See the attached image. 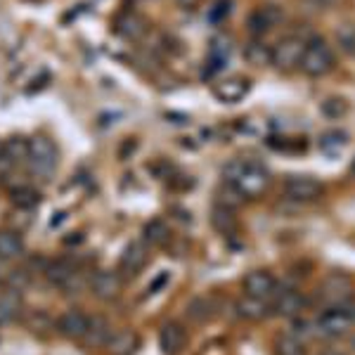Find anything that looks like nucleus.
Returning a JSON list of instances; mask_svg holds the SVG:
<instances>
[{
    "instance_id": "nucleus-13",
    "label": "nucleus",
    "mask_w": 355,
    "mask_h": 355,
    "mask_svg": "<svg viewBox=\"0 0 355 355\" xmlns=\"http://www.w3.org/2000/svg\"><path fill=\"white\" fill-rule=\"evenodd\" d=\"M251 90V81L244 76H227L220 78L218 83H214V95L216 100L223 105H234V102L244 100Z\"/></svg>"
},
{
    "instance_id": "nucleus-33",
    "label": "nucleus",
    "mask_w": 355,
    "mask_h": 355,
    "mask_svg": "<svg viewBox=\"0 0 355 355\" xmlns=\"http://www.w3.org/2000/svg\"><path fill=\"white\" fill-rule=\"evenodd\" d=\"M336 41L348 55H355V26L346 24L341 28H336Z\"/></svg>"
},
{
    "instance_id": "nucleus-31",
    "label": "nucleus",
    "mask_w": 355,
    "mask_h": 355,
    "mask_svg": "<svg viewBox=\"0 0 355 355\" xmlns=\"http://www.w3.org/2000/svg\"><path fill=\"white\" fill-rule=\"evenodd\" d=\"M348 110H351V105H348L346 97H327V100L320 105V112H322V116L331 119V121H339V119H343L348 114Z\"/></svg>"
},
{
    "instance_id": "nucleus-28",
    "label": "nucleus",
    "mask_w": 355,
    "mask_h": 355,
    "mask_svg": "<svg viewBox=\"0 0 355 355\" xmlns=\"http://www.w3.org/2000/svg\"><path fill=\"white\" fill-rule=\"evenodd\" d=\"M272 355H306V343L294 334H277L272 341Z\"/></svg>"
},
{
    "instance_id": "nucleus-4",
    "label": "nucleus",
    "mask_w": 355,
    "mask_h": 355,
    "mask_svg": "<svg viewBox=\"0 0 355 355\" xmlns=\"http://www.w3.org/2000/svg\"><path fill=\"white\" fill-rule=\"evenodd\" d=\"M28 166L36 175H50L57 168V147L50 137L36 135L28 140Z\"/></svg>"
},
{
    "instance_id": "nucleus-12",
    "label": "nucleus",
    "mask_w": 355,
    "mask_h": 355,
    "mask_svg": "<svg viewBox=\"0 0 355 355\" xmlns=\"http://www.w3.org/2000/svg\"><path fill=\"white\" fill-rule=\"evenodd\" d=\"M147 263H150V246L145 242H130L119 259V272H123L125 277H135Z\"/></svg>"
},
{
    "instance_id": "nucleus-39",
    "label": "nucleus",
    "mask_w": 355,
    "mask_h": 355,
    "mask_svg": "<svg viewBox=\"0 0 355 355\" xmlns=\"http://www.w3.org/2000/svg\"><path fill=\"white\" fill-rule=\"evenodd\" d=\"M322 355H346V353H341V351H334V348H329V351H324Z\"/></svg>"
},
{
    "instance_id": "nucleus-18",
    "label": "nucleus",
    "mask_w": 355,
    "mask_h": 355,
    "mask_svg": "<svg viewBox=\"0 0 355 355\" xmlns=\"http://www.w3.org/2000/svg\"><path fill=\"white\" fill-rule=\"evenodd\" d=\"M234 311L242 320H249V322H261L266 320L268 315H272V308L268 301H261V299H254V296H242L237 303H234Z\"/></svg>"
},
{
    "instance_id": "nucleus-15",
    "label": "nucleus",
    "mask_w": 355,
    "mask_h": 355,
    "mask_svg": "<svg viewBox=\"0 0 355 355\" xmlns=\"http://www.w3.org/2000/svg\"><path fill=\"white\" fill-rule=\"evenodd\" d=\"M159 346L164 355H180L187 346V329L180 322L171 320L159 329Z\"/></svg>"
},
{
    "instance_id": "nucleus-19",
    "label": "nucleus",
    "mask_w": 355,
    "mask_h": 355,
    "mask_svg": "<svg viewBox=\"0 0 355 355\" xmlns=\"http://www.w3.org/2000/svg\"><path fill=\"white\" fill-rule=\"evenodd\" d=\"M171 237H173V232H171V225L164 218H152L142 227V242L150 249H162L171 242Z\"/></svg>"
},
{
    "instance_id": "nucleus-40",
    "label": "nucleus",
    "mask_w": 355,
    "mask_h": 355,
    "mask_svg": "<svg viewBox=\"0 0 355 355\" xmlns=\"http://www.w3.org/2000/svg\"><path fill=\"white\" fill-rule=\"evenodd\" d=\"M351 348H353V353H355V336H351Z\"/></svg>"
},
{
    "instance_id": "nucleus-17",
    "label": "nucleus",
    "mask_w": 355,
    "mask_h": 355,
    "mask_svg": "<svg viewBox=\"0 0 355 355\" xmlns=\"http://www.w3.org/2000/svg\"><path fill=\"white\" fill-rule=\"evenodd\" d=\"M107 353L110 355H135V351L140 348V336L133 329H119L112 331L110 341L105 343Z\"/></svg>"
},
{
    "instance_id": "nucleus-24",
    "label": "nucleus",
    "mask_w": 355,
    "mask_h": 355,
    "mask_svg": "<svg viewBox=\"0 0 355 355\" xmlns=\"http://www.w3.org/2000/svg\"><path fill=\"white\" fill-rule=\"evenodd\" d=\"M112 324L107 318H102V315H97V318H90V327H88V334H85V343H88L90 348H100L105 346L107 341H110L112 336Z\"/></svg>"
},
{
    "instance_id": "nucleus-16",
    "label": "nucleus",
    "mask_w": 355,
    "mask_h": 355,
    "mask_svg": "<svg viewBox=\"0 0 355 355\" xmlns=\"http://www.w3.org/2000/svg\"><path fill=\"white\" fill-rule=\"evenodd\" d=\"M45 277H48V282L57 289H71L78 279V270L71 261L60 259V261H53L48 268H45Z\"/></svg>"
},
{
    "instance_id": "nucleus-1",
    "label": "nucleus",
    "mask_w": 355,
    "mask_h": 355,
    "mask_svg": "<svg viewBox=\"0 0 355 355\" xmlns=\"http://www.w3.org/2000/svg\"><path fill=\"white\" fill-rule=\"evenodd\" d=\"M223 180L232 185L244 199H259L270 187V173L256 159H232L223 168Z\"/></svg>"
},
{
    "instance_id": "nucleus-22",
    "label": "nucleus",
    "mask_w": 355,
    "mask_h": 355,
    "mask_svg": "<svg viewBox=\"0 0 355 355\" xmlns=\"http://www.w3.org/2000/svg\"><path fill=\"white\" fill-rule=\"evenodd\" d=\"M21 315V294L19 289H3L0 291V327L15 322Z\"/></svg>"
},
{
    "instance_id": "nucleus-7",
    "label": "nucleus",
    "mask_w": 355,
    "mask_h": 355,
    "mask_svg": "<svg viewBox=\"0 0 355 355\" xmlns=\"http://www.w3.org/2000/svg\"><path fill=\"white\" fill-rule=\"evenodd\" d=\"M284 194H287V199H291V202L311 204L318 202L324 194V185L313 175H289L284 180Z\"/></svg>"
},
{
    "instance_id": "nucleus-29",
    "label": "nucleus",
    "mask_w": 355,
    "mask_h": 355,
    "mask_svg": "<svg viewBox=\"0 0 355 355\" xmlns=\"http://www.w3.org/2000/svg\"><path fill=\"white\" fill-rule=\"evenodd\" d=\"M214 301L211 299H206V296H199V299H194L187 303V318L192 320V322H197V324H204L206 320H211L214 318Z\"/></svg>"
},
{
    "instance_id": "nucleus-14",
    "label": "nucleus",
    "mask_w": 355,
    "mask_h": 355,
    "mask_svg": "<svg viewBox=\"0 0 355 355\" xmlns=\"http://www.w3.org/2000/svg\"><path fill=\"white\" fill-rule=\"evenodd\" d=\"M88 327H90V318L83 311H76V308L62 313L60 320H57V331L71 341H83L85 334H88Z\"/></svg>"
},
{
    "instance_id": "nucleus-32",
    "label": "nucleus",
    "mask_w": 355,
    "mask_h": 355,
    "mask_svg": "<svg viewBox=\"0 0 355 355\" xmlns=\"http://www.w3.org/2000/svg\"><path fill=\"white\" fill-rule=\"evenodd\" d=\"M346 142H348V135L343 133V130H324V133L320 135V150L334 154L336 150H341Z\"/></svg>"
},
{
    "instance_id": "nucleus-41",
    "label": "nucleus",
    "mask_w": 355,
    "mask_h": 355,
    "mask_svg": "<svg viewBox=\"0 0 355 355\" xmlns=\"http://www.w3.org/2000/svg\"><path fill=\"white\" fill-rule=\"evenodd\" d=\"M353 173H355V162H353Z\"/></svg>"
},
{
    "instance_id": "nucleus-34",
    "label": "nucleus",
    "mask_w": 355,
    "mask_h": 355,
    "mask_svg": "<svg viewBox=\"0 0 355 355\" xmlns=\"http://www.w3.org/2000/svg\"><path fill=\"white\" fill-rule=\"evenodd\" d=\"M242 202H244L242 194L234 190L232 185H227V182H225V187L218 192V202H216V204H223V206H227V209H237Z\"/></svg>"
},
{
    "instance_id": "nucleus-21",
    "label": "nucleus",
    "mask_w": 355,
    "mask_h": 355,
    "mask_svg": "<svg viewBox=\"0 0 355 355\" xmlns=\"http://www.w3.org/2000/svg\"><path fill=\"white\" fill-rule=\"evenodd\" d=\"M230 53H232L230 38L216 36L214 41H211L209 60H206V69H209V76H214L216 71H220V69L227 64V60H230Z\"/></svg>"
},
{
    "instance_id": "nucleus-36",
    "label": "nucleus",
    "mask_w": 355,
    "mask_h": 355,
    "mask_svg": "<svg viewBox=\"0 0 355 355\" xmlns=\"http://www.w3.org/2000/svg\"><path fill=\"white\" fill-rule=\"evenodd\" d=\"M227 15H230V0H220V3H216V8L209 12L211 21H220L223 17H227Z\"/></svg>"
},
{
    "instance_id": "nucleus-23",
    "label": "nucleus",
    "mask_w": 355,
    "mask_h": 355,
    "mask_svg": "<svg viewBox=\"0 0 355 355\" xmlns=\"http://www.w3.org/2000/svg\"><path fill=\"white\" fill-rule=\"evenodd\" d=\"M211 225H214L216 232L225 234V237H232L239 230V220L234 216V209H227L223 204H216L211 209Z\"/></svg>"
},
{
    "instance_id": "nucleus-25",
    "label": "nucleus",
    "mask_w": 355,
    "mask_h": 355,
    "mask_svg": "<svg viewBox=\"0 0 355 355\" xmlns=\"http://www.w3.org/2000/svg\"><path fill=\"white\" fill-rule=\"evenodd\" d=\"M24 256V239L12 230H0V261H17Z\"/></svg>"
},
{
    "instance_id": "nucleus-3",
    "label": "nucleus",
    "mask_w": 355,
    "mask_h": 355,
    "mask_svg": "<svg viewBox=\"0 0 355 355\" xmlns=\"http://www.w3.org/2000/svg\"><path fill=\"white\" fill-rule=\"evenodd\" d=\"M355 324V311L346 306H329L327 311L318 318L315 322V331L320 336H327V339H339V336L348 334Z\"/></svg>"
},
{
    "instance_id": "nucleus-26",
    "label": "nucleus",
    "mask_w": 355,
    "mask_h": 355,
    "mask_svg": "<svg viewBox=\"0 0 355 355\" xmlns=\"http://www.w3.org/2000/svg\"><path fill=\"white\" fill-rule=\"evenodd\" d=\"M244 60L254 67H268L272 64V45L263 43L261 38H254L244 45Z\"/></svg>"
},
{
    "instance_id": "nucleus-20",
    "label": "nucleus",
    "mask_w": 355,
    "mask_h": 355,
    "mask_svg": "<svg viewBox=\"0 0 355 355\" xmlns=\"http://www.w3.org/2000/svg\"><path fill=\"white\" fill-rule=\"evenodd\" d=\"M114 28H116L119 36L128 38V41H140L147 33V21H145V17H140L137 12H123L116 19Z\"/></svg>"
},
{
    "instance_id": "nucleus-6",
    "label": "nucleus",
    "mask_w": 355,
    "mask_h": 355,
    "mask_svg": "<svg viewBox=\"0 0 355 355\" xmlns=\"http://www.w3.org/2000/svg\"><path fill=\"white\" fill-rule=\"evenodd\" d=\"M355 282L351 275L346 272H331L324 277V282L320 284L318 296L320 301H327L329 306H346V301L353 296Z\"/></svg>"
},
{
    "instance_id": "nucleus-30",
    "label": "nucleus",
    "mask_w": 355,
    "mask_h": 355,
    "mask_svg": "<svg viewBox=\"0 0 355 355\" xmlns=\"http://www.w3.org/2000/svg\"><path fill=\"white\" fill-rule=\"evenodd\" d=\"M10 199H12L17 209H33V206L41 204V192L31 185H19L10 192Z\"/></svg>"
},
{
    "instance_id": "nucleus-8",
    "label": "nucleus",
    "mask_w": 355,
    "mask_h": 355,
    "mask_svg": "<svg viewBox=\"0 0 355 355\" xmlns=\"http://www.w3.org/2000/svg\"><path fill=\"white\" fill-rule=\"evenodd\" d=\"M284 19V12L279 5H261V8H256L254 12L249 15V19H246V28H249V33L254 38H261L266 36L268 31H272L275 26L279 24V21Z\"/></svg>"
},
{
    "instance_id": "nucleus-5",
    "label": "nucleus",
    "mask_w": 355,
    "mask_h": 355,
    "mask_svg": "<svg viewBox=\"0 0 355 355\" xmlns=\"http://www.w3.org/2000/svg\"><path fill=\"white\" fill-rule=\"evenodd\" d=\"M303 50H306V38L284 36L272 45V67L279 71H294L301 64Z\"/></svg>"
},
{
    "instance_id": "nucleus-35",
    "label": "nucleus",
    "mask_w": 355,
    "mask_h": 355,
    "mask_svg": "<svg viewBox=\"0 0 355 355\" xmlns=\"http://www.w3.org/2000/svg\"><path fill=\"white\" fill-rule=\"evenodd\" d=\"M26 327L31 329L33 334H38V331L43 334V327H45V329H53V327L57 329V324L50 322V318H48L45 313H33L31 318L26 320Z\"/></svg>"
},
{
    "instance_id": "nucleus-11",
    "label": "nucleus",
    "mask_w": 355,
    "mask_h": 355,
    "mask_svg": "<svg viewBox=\"0 0 355 355\" xmlns=\"http://www.w3.org/2000/svg\"><path fill=\"white\" fill-rule=\"evenodd\" d=\"M306 296L301 294V291L296 289H284V291H277V294L272 296V315H277V318H287V320H294L299 318L303 313V308H306Z\"/></svg>"
},
{
    "instance_id": "nucleus-27",
    "label": "nucleus",
    "mask_w": 355,
    "mask_h": 355,
    "mask_svg": "<svg viewBox=\"0 0 355 355\" xmlns=\"http://www.w3.org/2000/svg\"><path fill=\"white\" fill-rule=\"evenodd\" d=\"M3 150H5V157L12 166H21V164H28V140L24 137H10V140L3 142Z\"/></svg>"
},
{
    "instance_id": "nucleus-10",
    "label": "nucleus",
    "mask_w": 355,
    "mask_h": 355,
    "mask_svg": "<svg viewBox=\"0 0 355 355\" xmlns=\"http://www.w3.org/2000/svg\"><path fill=\"white\" fill-rule=\"evenodd\" d=\"M244 294L254 296V299L261 301H270L275 294H277V279H275L272 272L268 270H254L244 277Z\"/></svg>"
},
{
    "instance_id": "nucleus-9",
    "label": "nucleus",
    "mask_w": 355,
    "mask_h": 355,
    "mask_svg": "<svg viewBox=\"0 0 355 355\" xmlns=\"http://www.w3.org/2000/svg\"><path fill=\"white\" fill-rule=\"evenodd\" d=\"M90 291L100 301H116L123 294V277L114 270H97L90 277Z\"/></svg>"
},
{
    "instance_id": "nucleus-37",
    "label": "nucleus",
    "mask_w": 355,
    "mask_h": 355,
    "mask_svg": "<svg viewBox=\"0 0 355 355\" xmlns=\"http://www.w3.org/2000/svg\"><path fill=\"white\" fill-rule=\"evenodd\" d=\"M175 3L180 5V8H185V10H192V8H197L202 0H175Z\"/></svg>"
},
{
    "instance_id": "nucleus-2",
    "label": "nucleus",
    "mask_w": 355,
    "mask_h": 355,
    "mask_svg": "<svg viewBox=\"0 0 355 355\" xmlns=\"http://www.w3.org/2000/svg\"><path fill=\"white\" fill-rule=\"evenodd\" d=\"M334 67H336V57H334V50L327 45V41L320 36L308 38L306 50H303V57H301V64H299L301 71L311 78H322V76H327Z\"/></svg>"
},
{
    "instance_id": "nucleus-38",
    "label": "nucleus",
    "mask_w": 355,
    "mask_h": 355,
    "mask_svg": "<svg viewBox=\"0 0 355 355\" xmlns=\"http://www.w3.org/2000/svg\"><path fill=\"white\" fill-rule=\"evenodd\" d=\"M315 5H320V8H334V5H339L341 0H313Z\"/></svg>"
}]
</instances>
